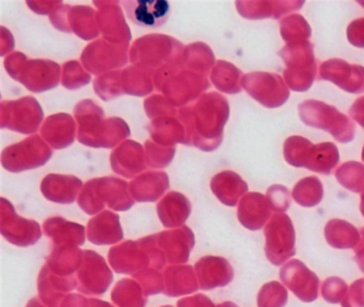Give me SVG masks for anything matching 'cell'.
Segmentation results:
<instances>
[{"label":"cell","instance_id":"cell-1","mask_svg":"<svg viewBox=\"0 0 364 307\" xmlns=\"http://www.w3.org/2000/svg\"><path fill=\"white\" fill-rule=\"evenodd\" d=\"M283 153L289 166L306 168L323 175L331 174L340 161V153L334 143L313 144L310 140L300 136L287 138Z\"/></svg>","mask_w":364,"mask_h":307},{"label":"cell","instance_id":"cell-2","mask_svg":"<svg viewBox=\"0 0 364 307\" xmlns=\"http://www.w3.org/2000/svg\"><path fill=\"white\" fill-rule=\"evenodd\" d=\"M298 110L306 125L329 132L338 142L348 143L355 138V124L334 106L321 100L309 99L302 102Z\"/></svg>","mask_w":364,"mask_h":307},{"label":"cell","instance_id":"cell-3","mask_svg":"<svg viewBox=\"0 0 364 307\" xmlns=\"http://www.w3.org/2000/svg\"><path fill=\"white\" fill-rule=\"evenodd\" d=\"M279 55L287 65L283 75L287 87L296 92L308 91L317 74L312 43L309 41L289 43L279 51Z\"/></svg>","mask_w":364,"mask_h":307},{"label":"cell","instance_id":"cell-4","mask_svg":"<svg viewBox=\"0 0 364 307\" xmlns=\"http://www.w3.org/2000/svg\"><path fill=\"white\" fill-rule=\"evenodd\" d=\"M266 255L268 260L280 266L295 255V230L291 220L285 213H277L265 226Z\"/></svg>","mask_w":364,"mask_h":307},{"label":"cell","instance_id":"cell-5","mask_svg":"<svg viewBox=\"0 0 364 307\" xmlns=\"http://www.w3.org/2000/svg\"><path fill=\"white\" fill-rule=\"evenodd\" d=\"M242 85L251 97L266 108L283 106L289 97V87L282 77L274 72H250L242 79Z\"/></svg>","mask_w":364,"mask_h":307},{"label":"cell","instance_id":"cell-6","mask_svg":"<svg viewBox=\"0 0 364 307\" xmlns=\"http://www.w3.org/2000/svg\"><path fill=\"white\" fill-rule=\"evenodd\" d=\"M319 78L331 81L347 93L364 92V66L350 64L342 59H330L321 63Z\"/></svg>","mask_w":364,"mask_h":307},{"label":"cell","instance_id":"cell-7","mask_svg":"<svg viewBox=\"0 0 364 307\" xmlns=\"http://www.w3.org/2000/svg\"><path fill=\"white\" fill-rule=\"evenodd\" d=\"M129 21L144 28L165 25L171 14V4L167 0H137L122 4Z\"/></svg>","mask_w":364,"mask_h":307},{"label":"cell","instance_id":"cell-8","mask_svg":"<svg viewBox=\"0 0 364 307\" xmlns=\"http://www.w3.org/2000/svg\"><path fill=\"white\" fill-rule=\"evenodd\" d=\"M283 283L304 302H312L318 296V279L299 260H291L280 272Z\"/></svg>","mask_w":364,"mask_h":307},{"label":"cell","instance_id":"cell-9","mask_svg":"<svg viewBox=\"0 0 364 307\" xmlns=\"http://www.w3.org/2000/svg\"><path fill=\"white\" fill-rule=\"evenodd\" d=\"M272 215L267 198L261 193H250L245 196L238 209V219L242 225L251 230L263 227Z\"/></svg>","mask_w":364,"mask_h":307},{"label":"cell","instance_id":"cell-10","mask_svg":"<svg viewBox=\"0 0 364 307\" xmlns=\"http://www.w3.org/2000/svg\"><path fill=\"white\" fill-rule=\"evenodd\" d=\"M304 1H255L238 4L240 12L248 19L280 18L287 13L298 11Z\"/></svg>","mask_w":364,"mask_h":307},{"label":"cell","instance_id":"cell-11","mask_svg":"<svg viewBox=\"0 0 364 307\" xmlns=\"http://www.w3.org/2000/svg\"><path fill=\"white\" fill-rule=\"evenodd\" d=\"M208 260L210 266H208L205 257L201 259V262L205 264L206 268L200 262L199 264H196L197 266L196 268L199 270V274H201L202 289H212L219 286L228 285L233 279V270L229 262L223 258L212 257V256H208Z\"/></svg>","mask_w":364,"mask_h":307},{"label":"cell","instance_id":"cell-12","mask_svg":"<svg viewBox=\"0 0 364 307\" xmlns=\"http://www.w3.org/2000/svg\"><path fill=\"white\" fill-rule=\"evenodd\" d=\"M327 242L336 249H351L360 240L359 232L355 226L343 220L333 219L325 227Z\"/></svg>","mask_w":364,"mask_h":307},{"label":"cell","instance_id":"cell-13","mask_svg":"<svg viewBox=\"0 0 364 307\" xmlns=\"http://www.w3.org/2000/svg\"><path fill=\"white\" fill-rule=\"evenodd\" d=\"M323 188L316 176L306 177L296 183L293 198L296 203L304 207H314L323 200Z\"/></svg>","mask_w":364,"mask_h":307},{"label":"cell","instance_id":"cell-14","mask_svg":"<svg viewBox=\"0 0 364 307\" xmlns=\"http://www.w3.org/2000/svg\"><path fill=\"white\" fill-rule=\"evenodd\" d=\"M280 32L283 40L289 43L306 41L312 36L308 21L300 14L289 15L280 21Z\"/></svg>","mask_w":364,"mask_h":307},{"label":"cell","instance_id":"cell-15","mask_svg":"<svg viewBox=\"0 0 364 307\" xmlns=\"http://www.w3.org/2000/svg\"><path fill=\"white\" fill-rule=\"evenodd\" d=\"M336 177L349 191L355 193L364 191V164L358 161L345 162L336 171Z\"/></svg>","mask_w":364,"mask_h":307},{"label":"cell","instance_id":"cell-16","mask_svg":"<svg viewBox=\"0 0 364 307\" xmlns=\"http://www.w3.org/2000/svg\"><path fill=\"white\" fill-rule=\"evenodd\" d=\"M287 302V291L278 281L263 286L257 298L259 307H283Z\"/></svg>","mask_w":364,"mask_h":307},{"label":"cell","instance_id":"cell-17","mask_svg":"<svg viewBox=\"0 0 364 307\" xmlns=\"http://www.w3.org/2000/svg\"><path fill=\"white\" fill-rule=\"evenodd\" d=\"M268 202L272 210L283 213L291 206V194L287 188L282 185H274L267 190Z\"/></svg>","mask_w":364,"mask_h":307},{"label":"cell","instance_id":"cell-18","mask_svg":"<svg viewBox=\"0 0 364 307\" xmlns=\"http://www.w3.org/2000/svg\"><path fill=\"white\" fill-rule=\"evenodd\" d=\"M347 286L345 281L341 279H326L323 286V296L327 302L338 303L343 301V298L346 296Z\"/></svg>","mask_w":364,"mask_h":307},{"label":"cell","instance_id":"cell-19","mask_svg":"<svg viewBox=\"0 0 364 307\" xmlns=\"http://www.w3.org/2000/svg\"><path fill=\"white\" fill-rule=\"evenodd\" d=\"M347 38L353 46L364 48V17L349 23L347 28Z\"/></svg>","mask_w":364,"mask_h":307},{"label":"cell","instance_id":"cell-20","mask_svg":"<svg viewBox=\"0 0 364 307\" xmlns=\"http://www.w3.org/2000/svg\"><path fill=\"white\" fill-rule=\"evenodd\" d=\"M349 114L364 129V96L358 98L349 109Z\"/></svg>","mask_w":364,"mask_h":307},{"label":"cell","instance_id":"cell-21","mask_svg":"<svg viewBox=\"0 0 364 307\" xmlns=\"http://www.w3.org/2000/svg\"><path fill=\"white\" fill-rule=\"evenodd\" d=\"M360 209H361L362 215L364 217V191L361 194V206H360Z\"/></svg>","mask_w":364,"mask_h":307},{"label":"cell","instance_id":"cell-22","mask_svg":"<svg viewBox=\"0 0 364 307\" xmlns=\"http://www.w3.org/2000/svg\"><path fill=\"white\" fill-rule=\"evenodd\" d=\"M361 235H362V238H363V240H364V228H362V230H361Z\"/></svg>","mask_w":364,"mask_h":307},{"label":"cell","instance_id":"cell-23","mask_svg":"<svg viewBox=\"0 0 364 307\" xmlns=\"http://www.w3.org/2000/svg\"><path fill=\"white\" fill-rule=\"evenodd\" d=\"M358 4H359L360 6H362L364 8V1H358Z\"/></svg>","mask_w":364,"mask_h":307},{"label":"cell","instance_id":"cell-24","mask_svg":"<svg viewBox=\"0 0 364 307\" xmlns=\"http://www.w3.org/2000/svg\"><path fill=\"white\" fill-rule=\"evenodd\" d=\"M362 160H363V161H364V146H363V149H362Z\"/></svg>","mask_w":364,"mask_h":307},{"label":"cell","instance_id":"cell-25","mask_svg":"<svg viewBox=\"0 0 364 307\" xmlns=\"http://www.w3.org/2000/svg\"><path fill=\"white\" fill-rule=\"evenodd\" d=\"M165 307H172V306H165Z\"/></svg>","mask_w":364,"mask_h":307}]
</instances>
